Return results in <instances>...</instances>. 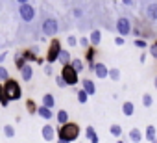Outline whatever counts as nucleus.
Wrapping results in <instances>:
<instances>
[{
    "label": "nucleus",
    "mask_w": 157,
    "mask_h": 143,
    "mask_svg": "<svg viewBox=\"0 0 157 143\" xmlns=\"http://www.w3.org/2000/svg\"><path fill=\"white\" fill-rule=\"evenodd\" d=\"M57 130V139H63V141H68V143H72V141H76L78 137H80V125L78 123H67V125H63V126H57L56 128Z\"/></svg>",
    "instance_id": "obj_1"
},
{
    "label": "nucleus",
    "mask_w": 157,
    "mask_h": 143,
    "mask_svg": "<svg viewBox=\"0 0 157 143\" xmlns=\"http://www.w3.org/2000/svg\"><path fill=\"white\" fill-rule=\"evenodd\" d=\"M2 86H4V95H6V99H8L10 102L22 99V88H21V84H19L15 78H10V80H8L6 84H2Z\"/></svg>",
    "instance_id": "obj_2"
},
{
    "label": "nucleus",
    "mask_w": 157,
    "mask_h": 143,
    "mask_svg": "<svg viewBox=\"0 0 157 143\" xmlns=\"http://www.w3.org/2000/svg\"><path fill=\"white\" fill-rule=\"evenodd\" d=\"M61 41L56 37V39H52V43H50V47H48V52H46V56H44V59H46V63L48 65H54L57 59H59V54H61Z\"/></svg>",
    "instance_id": "obj_3"
},
{
    "label": "nucleus",
    "mask_w": 157,
    "mask_h": 143,
    "mask_svg": "<svg viewBox=\"0 0 157 143\" xmlns=\"http://www.w3.org/2000/svg\"><path fill=\"white\" fill-rule=\"evenodd\" d=\"M61 78H63V82L67 84V88L68 86H76L78 82H80V75L76 73V71L70 67V63L68 65H65V67H61Z\"/></svg>",
    "instance_id": "obj_4"
},
{
    "label": "nucleus",
    "mask_w": 157,
    "mask_h": 143,
    "mask_svg": "<svg viewBox=\"0 0 157 143\" xmlns=\"http://www.w3.org/2000/svg\"><path fill=\"white\" fill-rule=\"evenodd\" d=\"M41 30H43V35L56 39V34L59 32V24H57V21H56L54 17H48V19H44V21H43Z\"/></svg>",
    "instance_id": "obj_5"
},
{
    "label": "nucleus",
    "mask_w": 157,
    "mask_h": 143,
    "mask_svg": "<svg viewBox=\"0 0 157 143\" xmlns=\"http://www.w3.org/2000/svg\"><path fill=\"white\" fill-rule=\"evenodd\" d=\"M115 30H117V34H118L120 37L129 35V34H131V30H133L131 21H129L128 17H118V19H117V24H115Z\"/></svg>",
    "instance_id": "obj_6"
},
{
    "label": "nucleus",
    "mask_w": 157,
    "mask_h": 143,
    "mask_svg": "<svg viewBox=\"0 0 157 143\" xmlns=\"http://www.w3.org/2000/svg\"><path fill=\"white\" fill-rule=\"evenodd\" d=\"M19 15L24 22H32L35 19V10L30 2H21L19 4Z\"/></svg>",
    "instance_id": "obj_7"
},
{
    "label": "nucleus",
    "mask_w": 157,
    "mask_h": 143,
    "mask_svg": "<svg viewBox=\"0 0 157 143\" xmlns=\"http://www.w3.org/2000/svg\"><path fill=\"white\" fill-rule=\"evenodd\" d=\"M41 136H43L44 141H54V137H57V130H56L52 125L46 123V125L41 128Z\"/></svg>",
    "instance_id": "obj_8"
},
{
    "label": "nucleus",
    "mask_w": 157,
    "mask_h": 143,
    "mask_svg": "<svg viewBox=\"0 0 157 143\" xmlns=\"http://www.w3.org/2000/svg\"><path fill=\"white\" fill-rule=\"evenodd\" d=\"M94 75H96L100 80H104V78H109V67H107L105 63H102V61L94 63Z\"/></svg>",
    "instance_id": "obj_9"
},
{
    "label": "nucleus",
    "mask_w": 157,
    "mask_h": 143,
    "mask_svg": "<svg viewBox=\"0 0 157 143\" xmlns=\"http://www.w3.org/2000/svg\"><path fill=\"white\" fill-rule=\"evenodd\" d=\"M82 89H83L89 97L96 95V86H94V82H93L91 78H83V80H82Z\"/></svg>",
    "instance_id": "obj_10"
},
{
    "label": "nucleus",
    "mask_w": 157,
    "mask_h": 143,
    "mask_svg": "<svg viewBox=\"0 0 157 143\" xmlns=\"http://www.w3.org/2000/svg\"><path fill=\"white\" fill-rule=\"evenodd\" d=\"M41 106H44V108H48V110H54V106H56V97L52 95V93H44L43 95V99H41Z\"/></svg>",
    "instance_id": "obj_11"
},
{
    "label": "nucleus",
    "mask_w": 157,
    "mask_h": 143,
    "mask_svg": "<svg viewBox=\"0 0 157 143\" xmlns=\"http://www.w3.org/2000/svg\"><path fill=\"white\" fill-rule=\"evenodd\" d=\"M21 76H22L24 82H32V78H33V69H32L30 63H26V65L21 69Z\"/></svg>",
    "instance_id": "obj_12"
},
{
    "label": "nucleus",
    "mask_w": 157,
    "mask_h": 143,
    "mask_svg": "<svg viewBox=\"0 0 157 143\" xmlns=\"http://www.w3.org/2000/svg\"><path fill=\"white\" fill-rule=\"evenodd\" d=\"M89 41H91V47H94V48H98V45L102 43V32L96 28V30H93L91 32V35H89Z\"/></svg>",
    "instance_id": "obj_13"
},
{
    "label": "nucleus",
    "mask_w": 157,
    "mask_h": 143,
    "mask_svg": "<svg viewBox=\"0 0 157 143\" xmlns=\"http://www.w3.org/2000/svg\"><path fill=\"white\" fill-rule=\"evenodd\" d=\"M144 139L150 141V143L157 139V128H155L153 125H148V126H146V130H144Z\"/></svg>",
    "instance_id": "obj_14"
},
{
    "label": "nucleus",
    "mask_w": 157,
    "mask_h": 143,
    "mask_svg": "<svg viewBox=\"0 0 157 143\" xmlns=\"http://www.w3.org/2000/svg\"><path fill=\"white\" fill-rule=\"evenodd\" d=\"M37 115L41 117V119H44V121H50L52 117H54V112L52 110H48V108H44V106H41L39 104V108H37Z\"/></svg>",
    "instance_id": "obj_15"
},
{
    "label": "nucleus",
    "mask_w": 157,
    "mask_h": 143,
    "mask_svg": "<svg viewBox=\"0 0 157 143\" xmlns=\"http://www.w3.org/2000/svg\"><path fill=\"white\" fill-rule=\"evenodd\" d=\"M56 121H57L59 126L70 123V121H68V112H67V110H57V113H56Z\"/></svg>",
    "instance_id": "obj_16"
},
{
    "label": "nucleus",
    "mask_w": 157,
    "mask_h": 143,
    "mask_svg": "<svg viewBox=\"0 0 157 143\" xmlns=\"http://www.w3.org/2000/svg\"><path fill=\"white\" fill-rule=\"evenodd\" d=\"M128 136H129V139H131L133 143H140V141H142V137H144V134H142V130H140V128H131Z\"/></svg>",
    "instance_id": "obj_17"
},
{
    "label": "nucleus",
    "mask_w": 157,
    "mask_h": 143,
    "mask_svg": "<svg viewBox=\"0 0 157 143\" xmlns=\"http://www.w3.org/2000/svg\"><path fill=\"white\" fill-rule=\"evenodd\" d=\"M94 58H96V48L94 47H91V48H87V52H85V59H87V63H89V67L94 71Z\"/></svg>",
    "instance_id": "obj_18"
},
{
    "label": "nucleus",
    "mask_w": 157,
    "mask_h": 143,
    "mask_svg": "<svg viewBox=\"0 0 157 143\" xmlns=\"http://www.w3.org/2000/svg\"><path fill=\"white\" fill-rule=\"evenodd\" d=\"M122 113H124L126 117H131V115L135 113V104H133L131 100H126V102H122Z\"/></svg>",
    "instance_id": "obj_19"
},
{
    "label": "nucleus",
    "mask_w": 157,
    "mask_h": 143,
    "mask_svg": "<svg viewBox=\"0 0 157 143\" xmlns=\"http://www.w3.org/2000/svg\"><path fill=\"white\" fill-rule=\"evenodd\" d=\"M70 67L76 71L78 75H80V73H83V67H85V63H83V59H80V58H72V61H70Z\"/></svg>",
    "instance_id": "obj_20"
},
{
    "label": "nucleus",
    "mask_w": 157,
    "mask_h": 143,
    "mask_svg": "<svg viewBox=\"0 0 157 143\" xmlns=\"http://www.w3.org/2000/svg\"><path fill=\"white\" fill-rule=\"evenodd\" d=\"M21 54H22V58H24V61H26V63H30V61L37 63V61H39V56H37L33 50H24V52H21Z\"/></svg>",
    "instance_id": "obj_21"
},
{
    "label": "nucleus",
    "mask_w": 157,
    "mask_h": 143,
    "mask_svg": "<svg viewBox=\"0 0 157 143\" xmlns=\"http://www.w3.org/2000/svg\"><path fill=\"white\" fill-rule=\"evenodd\" d=\"M57 61H59V63H61L63 67H65V65H68V63L72 61L70 50H65V48H63V50H61V54H59V59H57Z\"/></svg>",
    "instance_id": "obj_22"
},
{
    "label": "nucleus",
    "mask_w": 157,
    "mask_h": 143,
    "mask_svg": "<svg viewBox=\"0 0 157 143\" xmlns=\"http://www.w3.org/2000/svg\"><path fill=\"white\" fill-rule=\"evenodd\" d=\"M146 13H148V19H150V21H157V4H155V2L148 4Z\"/></svg>",
    "instance_id": "obj_23"
},
{
    "label": "nucleus",
    "mask_w": 157,
    "mask_h": 143,
    "mask_svg": "<svg viewBox=\"0 0 157 143\" xmlns=\"http://www.w3.org/2000/svg\"><path fill=\"white\" fill-rule=\"evenodd\" d=\"M109 134H111L113 137H117V139H118V137L122 136V126H120L118 123H113V125L109 126Z\"/></svg>",
    "instance_id": "obj_24"
},
{
    "label": "nucleus",
    "mask_w": 157,
    "mask_h": 143,
    "mask_svg": "<svg viewBox=\"0 0 157 143\" xmlns=\"http://www.w3.org/2000/svg\"><path fill=\"white\" fill-rule=\"evenodd\" d=\"M83 136H85V139H89V141H91L94 136H98V132L94 130V126H93V125H87V126H85V132H83Z\"/></svg>",
    "instance_id": "obj_25"
},
{
    "label": "nucleus",
    "mask_w": 157,
    "mask_h": 143,
    "mask_svg": "<svg viewBox=\"0 0 157 143\" xmlns=\"http://www.w3.org/2000/svg\"><path fill=\"white\" fill-rule=\"evenodd\" d=\"M10 78H11V76H10V71H8L4 65H0V84H6Z\"/></svg>",
    "instance_id": "obj_26"
},
{
    "label": "nucleus",
    "mask_w": 157,
    "mask_h": 143,
    "mask_svg": "<svg viewBox=\"0 0 157 143\" xmlns=\"http://www.w3.org/2000/svg\"><path fill=\"white\" fill-rule=\"evenodd\" d=\"M37 108H39V106L35 104V100H32V99H28V100H26V112H28V113L35 115V113H37Z\"/></svg>",
    "instance_id": "obj_27"
},
{
    "label": "nucleus",
    "mask_w": 157,
    "mask_h": 143,
    "mask_svg": "<svg viewBox=\"0 0 157 143\" xmlns=\"http://www.w3.org/2000/svg\"><path fill=\"white\" fill-rule=\"evenodd\" d=\"M2 132H4V136H6V137H10V139H11V137H15V134H17V132H15V126H13V125H4Z\"/></svg>",
    "instance_id": "obj_28"
},
{
    "label": "nucleus",
    "mask_w": 157,
    "mask_h": 143,
    "mask_svg": "<svg viewBox=\"0 0 157 143\" xmlns=\"http://www.w3.org/2000/svg\"><path fill=\"white\" fill-rule=\"evenodd\" d=\"M109 78H111L113 82H118V80H120V69H118V67H111V69H109Z\"/></svg>",
    "instance_id": "obj_29"
},
{
    "label": "nucleus",
    "mask_w": 157,
    "mask_h": 143,
    "mask_svg": "<svg viewBox=\"0 0 157 143\" xmlns=\"http://www.w3.org/2000/svg\"><path fill=\"white\" fill-rule=\"evenodd\" d=\"M76 97H78V102H80V104H85L87 100H89V95L80 88V89H78V93H76Z\"/></svg>",
    "instance_id": "obj_30"
},
{
    "label": "nucleus",
    "mask_w": 157,
    "mask_h": 143,
    "mask_svg": "<svg viewBox=\"0 0 157 143\" xmlns=\"http://www.w3.org/2000/svg\"><path fill=\"white\" fill-rule=\"evenodd\" d=\"M151 104H153V97L150 93H144L142 95V106L144 108H151Z\"/></svg>",
    "instance_id": "obj_31"
},
{
    "label": "nucleus",
    "mask_w": 157,
    "mask_h": 143,
    "mask_svg": "<svg viewBox=\"0 0 157 143\" xmlns=\"http://www.w3.org/2000/svg\"><path fill=\"white\" fill-rule=\"evenodd\" d=\"M8 104H10V100H8L6 95H4V86L0 84V106H2V108H8Z\"/></svg>",
    "instance_id": "obj_32"
},
{
    "label": "nucleus",
    "mask_w": 157,
    "mask_h": 143,
    "mask_svg": "<svg viewBox=\"0 0 157 143\" xmlns=\"http://www.w3.org/2000/svg\"><path fill=\"white\" fill-rule=\"evenodd\" d=\"M133 45H135L137 48H140L142 52H144V48H148V43H146L144 39H140V37H139V39H135V41H133Z\"/></svg>",
    "instance_id": "obj_33"
},
{
    "label": "nucleus",
    "mask_w": 157,
    "mask_h": 143,
    "mask_svg": "<svg viewBox=\"0 0 157 143\" xmlns=\"http://www.w3.org/2000/svg\"><path fill=\"white\" fill-rule=\"evenodd\" d=\"M26 65V61H24V58H22V54H17V58H15V67L21 71L22 67Z\"/></svg>",
    "instance_id": "obj_34"
},
{
    "label": "nucleus",
    "mask_w": 157,
    "mask_h": 143,
    "mask_svg": "<svg viewBox=\"0 0 157 143\" xmlns=\"http://www.w3.org/2000/svg\"><path fill=\"white\" fill-rule=\"evenodd\" d=\"M78 45H82L85 50H87V48H91V41H89V37H85V35L78 39Z\"/></svg>",
    "instance_id": "obj_35"
},
{
    "label": "nucleus",
    "mask_w": 157,
    "mask_h": 143,
    "mask_svg": "<svg viewBox=\"0 0 157 143\" xmlns=\"http://www.w3.org/2000/svg\"><path fill=\"white\" fill-rule=\"evenodd\" d=\"M148 54H150V58H155L157 59V43H153V45L148 47Z\"/></svg>",
    "instance_id": "obj_36"
},
{
    "label": "nucleus",
    "mask_w": 157,
    "mask_h": 143,
    "mask_svg": "<svg viewBox=\"0 0 157 143\" xmlns=\"http://www.w3.org/2000/svg\"><path fill=\"white\" fill-rule=\"evenodd\" d=\"M67 43H68V48H72V47L78 45V37H76V35H68V37H67Z\"/></svg>",
    "instance_id": "obj_37"
},
{
    "label": "nucleus",
    "mask_w": 157,
    "mask_h": 143,
    "mask_svg": "<svg viewBox=\"0 0 157 143\" xmlns=\"http://www.w3.org/2000/svg\"><path fill=\"white\" fill-rule=\"evenodd\" d=\"M43 71H44V75H46V76H52V75H54V65H48V63H46Z\"/></svg>",
    "instance_id": "obj_38"
},
{
    "label": "nucleus",
    "mask_w": 157,
    "mask_h": 143,
    "mask_svg": "<svg viewBox=\"0 0 157 143\" xmlns=\"http://www.w3.org/2000/svg\"><path fill=\"white\" fill-rule=\"evenodd\" d=\"M113 43H115L117 47H122V45H124V37H120V35H117V37L113 39Z\"/></svg>",
    "instance_id": "obj_39"
},
{
    "label": "nucleus",
    "mask_w": 157,
    "mask_h": 143,
    "mask_svg": "<svg viewBox=\"0 0 157 143\" xmlns=\"http://www.w3.org/2000/svg\"><path fill=\"white\" fill-rule=\"evenodd\" d=\"M56 84H57L59 88H67V84L63 82V78H61V75H57V76H56Z\"/></svg>",
    "instance_id": "obj_40"
},
{
    "label": "nucleus",
    "mask_w": 157,
    "mask_h": 143,
    "mask_svg": "<svg viewBox=\"0 0 157 143\" xmlns=\"http://www.w3.org/2000/svg\"><path fill=\"white\" fill-rule=\"evenodd\" d=\"M146 59H148V54H146V52H142V54L139 56V61H140V63H146Z\"/></svg>",
    "instance_id": "obj_41"
},
{
    "label": "nucleus",
    "mask_w": 157,
    "mask_h": 143,
    "mask_svg": "<svg viewBox=\"0 0 157 143\" xmlns=\"http://www.w3.org/2000/svg\"><path fill=\"white\" fill-rule=\"evenodd\" d=\"M6 58H8V52H0V65L6 61Z\"/></svg>",
    "instance_id": "obj_42"
},
{
    "label": "nucleus",
    "mask_w": 157,
    "mask_h": 143,
    "mask_svg": "<svg viewBox=\"0 0 157 143\" xmlns=\"http://www.w3.org/2000/svg\"><path fill=\"white\" fill-rule=\"evenodd\" d=\"M74 17H82V10H74Z\"/></svg>",
    "instance_id": "obj_43"
},
{
    "label": "nucleus",
    "mask_w": 157,
    "mask_h": 143,
    "mask_svg": "<svg viewBox=\"0 0 157 143\" xmlns=\"http://www.w3.org/2000/svg\"><path fill=\"white\" fill-rule=\"evenodd\" d=\"M57 143H68V141H63V139H57Z\"/></svg>",
    "instance_id": "obj_44"
},
{
    "label": "nucleus",
    "mask_w": 157,
    "mask_h": 143,
    "mask_svg": "<svg viewBox=\"0 0 157 143\" xmlns=\"http://www.w3.org/2000/svg\"><path fill=\"white\" fill-rule=\"evenodd\" d=\"M153 86H155V88H157V78H155V80H153Z\"/></svg>",
    "instance_id": "obj_45"
},
{
    "label": "nucleus",
    "mask_w": 157,
    "mask_h": 143,
    "mask_svg": "<svg viewBox=\"0 0 157 143\" xmlns=\"http://www.w3.org/2000/svg\"><path fill=\"white\" fill-rule=\"evenodd\" d=\"M115 143H124V141H122V139H117V141H115Z\"/></svg>",
    "instance_id": "obj_46"
},
{
    "label": "nucleus",
    "mask_w": 157,
    "mask_h": 143,
    "mask_svg": "<svg viewBox=\"0 0 157 143\" xmlns=\"http://www.w3.org/2000/svg\"><path fill=\"white\" fill-rule=\"evenodd\" d=\"M151 143H157V139H155V141H151Z\"/></svg>",
    "instance_id": "obj_47"
},
{
    "label": "nucleus",
    "mask_w": 157,
    "mask_h": 143,
    "mask_svg": "<svg viewBox=\"0 0 157 143\" xmlns=\"http://www.w3.org/2000/svg\"><path fill=\"white\" fill-rule=\"evenodd\" d=\"M80 143H85V141H80Z\"/></svg>",
    "instance_id": "obj_48"
}]
</instances>
